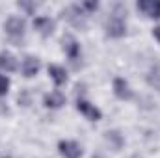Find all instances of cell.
Instances as JSON below:
<instances>
[{"mask_svg":"<svg viewBox=\"0 0 160 158\" xmlns=\"http://www.w3.org/2000/svg\"><path fill=\"white\" fill-rule=\"evenodd\" d=\"M63 19H67V22H71L77 28H84L86 26V11L82 9V6H69L62 11Z\"/></svg>","mask_w":160,"mask_h":158,"instance_id":"obj_1","label":"cell"},{"mask_svg":"<svg viewBox=\"0 0 160 158\" xmlns=\"http://www.w3.org/2000/svg\"><path fill=\"white\" fill-rule=\"evenodd\" d=\"M125 32H127V24H125V21H123V17L118 15V13H114L110 19H108V22H106V34L110 36V37H123L125 36Z\"/></svg>","mask_w":160,"mask_h":158,"instance_id":"obj_2","label":"cell"},{"mask_svg":"<svg viewBox=\"0 0 160 158\" xmlns=\"http://www.w3.org/2000/svg\"><path fill=\"white\" fill-rule=\"evenodd\" d=\"M4 30H6V34L11 36V37H22V34H24V30H26V22H24V19H21V17H9V19L4 22Z\"/></svg>","mask_w":160,"mask_h":158,"instance_id":"obj_3","label":"cell"},{"mask_svg":"<svg viewBox=\"0 0 160 158\" xmlns=\"http://www.w3.org/2000/svg\"><path fill=\"white\" fill-rule=\"evenodd\" d=\"M77 110H78L86 119H89V121H99V119L102 117V112H101L95 104H91V102H88V101H84V99H78V101H77Z\"/></svg>","mask_w":160,"mask_h":158,"instance_id":"obj_4","label":"cell"},{"mask_svg":"<svg viewBox=\"0 0 160 158\" xmlns=\"http://www.w3.org/2000/svg\"><path fill=\"white\" fill-rule=\"evenodd\" d=\"M58 151L63 158H80L82 156V147L73 140H62L58 143Z\"/></svg>","mask_w":160,"mask_h":158,"instance_id":"obj_5","label":"cell"},{"mask_svg":"<svg viewBox=\"0 0 160 158\" xmlns=\"http://www.w3.org/2000/svg\"><path fill=\"white\" fill-rule=\"evenodd\" d=\"M62 48H63V52L67 54V58H69V60L77 62V60L80 58V45H78V41L75 39L71 34L63 36V39H62Z\"/></svg>","mask_w":160,"mask_h":158,"instance_id":"obj_6","label":"cell"},{"mask_svg":"<svg viewBox=\"0 0 160 158\" xmlns=\"http://www.w3.org/2000/svg\"><path fill=\"white\" fill-rule=\"evenodd\" d=\"M34 28L39 32L43 37H48V36H52V32L56 28V22L50 17H36L34 19Z\"/></svg>","mask_w":160,"mask_h":158,"instance_id":"obj_7","label":"cell"},{"mask_svg":"<svg viewBox=\"0 0 160 158\" xmlns=\"http://www.w3.org/2000/svg\"><path fill=\"white\" fill-rule=\"evenodd\" d=\"M136 7L151 19H160V0H142L136 4Z\"/></svg>","mask_w":160,"mask_h":158,"instance_id":"obj_8","label":"cell"},{"mask_svg":"<svg viewBox=\"0 0 160 158\" xmlns=\"http://www.w3.org/2000/svg\"><path fill=\"white\" fill-rule=\"evenodd\" d=\"M114 93H116V97L121 99V101H130V99L134 97V91L130 89L128 82H127L125 78H116L114 80Z\"/></svg>","mask_w":160,"mask_h":158,"instance_id":"obj_9","label":"cell"},{"mask_svg":"<svg viewBox=\"0 0 160 158\" xmlns=\"http://www.w3.org/2000/svg\"><path fill=\"white\" fill-rule=\"evenodd\" d=\"M39 60L36 58V56H26L24 60H22V65H21V69H22V75L26 77V78H34L38 73H39Z\"/></svg>","mask_w":160,"mask_h":158,"instance_id":"obj_10","label":"cell"},{"mask_svg":"<svg viewBox=\"0 0 160 158\" xmlns=\"http://www.w3.org/2000/svg\"><path fill=\"white\" fill-rule=\"evenodd\" d=\"M43 104H45L47 108L58 110V108H62V106L65 104V95H63L62 91H50V93H47V95H45Z\"/></svg>","mask_w":160,"mask_h":158,"instance_id":"obj_11","label":"cell"},{"mask_svg":"<svg viewBox=\"0 0 160 158\" xmlns=\"http://www.w3.org/2000/svg\"><path fill=\"white\" fill-rule=\"evenodd\" d=\"M47 71H48V77L54 80L56 86H63V84L67 82V71H65L62 65H54V63H52V65H48Z\"/></svg>","mask_w":160,"mask_h":158,"instance_id":"obj_12","label":"cell"},{"mask_svg":"<svg viewBox=\"0 0 160 158\" xmlns=\"http://www.w3.org/2000/svg\"><path fill=\"white\" fill-rule=\"evenodd\" d=\"M0 69H4L6 73H13L17 69V60L11 52H8V50L0 52Z\"/></svg>","mask_w":160,"mask_h":158,"instance_id":"obj_13","label":"cell"},{"mask_svg":"<svg viewBox=\"0 0 160 158\" xmlns=\"http://www.w3.org/2000/svg\"><path fill=\"white\" fill-rule=\"evenodd\" d=\"M106 141L112 143L116 151H119L121 147H123V136H121L118 130H108L106 132Z\"/></svg>","mask_w":160,"mask_h":158,"instance_id":"obj_14","label":"cell"},{"mask_svg":"<svg viewBox=\"0 0 160 158\" xmlns=\"http://www.w3.org/2000/svg\"><path fill=\"white\" fill-rule=\"evenodd\" d=\"M8 89H9V78H8V77H4V75H0V97H2V95H6V93H8Z\"/></svg>","mask_w":160,"mask_h":158,"instance_id":"obj_15","label":"cell"},{"mask_svg":"<svg viewBox=\"0 0 160 158\" xmlns=\"http://www.w3.org/2000/svg\"><path fill=\"white\" fill-rule=\"evenodd\" d=\"M99 7V2H82V9L84 11H95Z\"/></svg>","mask_w":160,"mask_h":158,"instance_id":"obj_16","label":"cell"},{"mask_svg":"<svg viewBox=\"0 0 160 158\" xmlns=\"http://www.w3.org/2000/svg\"><path fill=\"white\" fill-rule=\"evenodd\" d=\"M17 6H19V7H22V9H26L28 13H32V11L36 9V4H26V2H19Z\"/></svg>","mask_w":160,"mask_h":158,"instance_id":"obj_17","label":"cell"},{"mask_svg":"<svg viewBox=\"0 0 160 158\" xmlns=\"http://www.w3.org/2000/svg\"><path fill=\"white\" fill-rule=\"evenodd\" d=\"M153 36H155V39H157V41L160 43V24H158V26H155V28H153Z\"/></svg>","mask_w":160,"mask_h":158,"instance_id":"obj_18","label":"cell"}]
</instances>
